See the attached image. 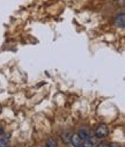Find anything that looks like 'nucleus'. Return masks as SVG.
<instances>
[{
    "instance_id": "1",
    "label": "nucleus",
    "mask_w": 125,
    "mask_h": 147,
    "mask_svg": "<svg viewBox=\"0 0 125 147\" xmlns=\"http://www.w3.org/2000/svg\"><path fill=\"white\" fill-rule=\"evenodd\" d=\"M108 133H109V127H108V125L104 124V123L100 124V125L97 126V129L95 130V136H96L97 138H104V137L108 136Z\"/></svg>"
},
{
    "instance_id": "8",
    "label": "nucleus",
    "mask_w": 125,
    "mask_h": 147,
    "mask_svg": "<svg viewBox=\"0 0 125 147\" xmlns=\"http://www.w3.org/2000/svg\"><path fill=\"white\" fill-rule=\"evenodd\" d=\"M0 147H7V139L5 138L0 139Z\"/></svg>"
},
{
    "instance_id": "11",
    "label": "nucleus",
    "mask_w": 125,
    "mask_h": 147,
    "mask_svg": "<svg viewBox=\"0 0 125 147\" xmlns=\"http://www.w3.org/2000/svg\"><path fill=\"white\" fill-rule=\"evenodd\" d=\"M115 1H118V0H115Z\"/></svg>"
},
{
    "instance_id": "2",
    "label": "nucleus",
    "mask_w": 125,
    "mask_h": 147,
    "mask_svg": "<svg viewBox=\"0 0 125 147\" xmlns=\"http://www.w3.org/2000/svg\"><path fill=\"white\" fill-rule=\"evenodd\" d=\"M125 15H124V13H120V14H118L116 18H115V26L117 27V28H120V29H123L124 28V26H125Z\"/></svg>"
},
{
    "instance_id": "7",
    "label": "nucleus",
    "mask_w": 125,
    "mask_h": 147,
    "mask_svg": "<svg viewBox=\"0 0 125 147\" xmlns=\"http://www.w3.org/2000/svg\"><path fill=\"white\" fill-rule=\"evenodd\" d=\"M57 146H58V144H57V141H56L55 139H52V138L48 139V141H47V147H57Z\"/></svg>"
},
{
    "instance_id": "4",
    "label": "nucleus",
    "mask_w": 125,
    "mask_h": 147,
    "mask_svg": "<svg viewBox=\"0 0 125 147\" xmlns=\"http://www.w3.org/2000/svg\"><path fill=\"white\" fill-rule=\"evenodd\" d=\"M78 136L80 137L81 140H85L87 138H89V131L87 129H81L79 132H78Z\"/></svg>"
},
{
    "instance_id": "9",
    "label": "nucleus",
    "mask_w": 125,
    "mask_h": 147,
    "mask_svg": "<svg viewBox=\"0 0 125 147\" xmlns=\"http://www.w3.org/2000/svg\"><path fill=\"white\" fill-rule=\"evenodd\" d=\"M3 133H4V130H3V127H1V126H0V136H1Z\"/></svg>"
},
{
    "instance_id": "6",
    "label": "nucleus",
    "mask_w": 125,
    "mask_h": 147,
    "mask_svg": "<svg viewBox=\"0 0 125 147\" xmlns=\"http://www.w3.org/2000/svg\"><path fill=\"white\" fill-rule=\"evenodd\" d=\"M82 147H94V142L92 141V139L87 138L85 140H82Z\"/></svg>"
},
{
    "instance_id": "3",
    "label": "nucleus",
    "mask_w": 125,
    "mask_h": 147,
    "mask_svg": "<svg viewBox=\"0 0 125 147\" xmlns=\"http://www.w3.org/2000/svg\"><path fill=\"white\" fill-rule=\"evenodd\" d=\"M71 144H72L74 147H76V146H80V145L82 144V140L80 139V137L78 136V133H75V134H72V138H71Z\"/></svg>"
},
{
    "instance_id": "10",
    "label": "nucleus",
    "mask_w": 125,
    "mask_h": 147,
    "mask_svg": "<svg viewBox=\"0 0 125 147\" xmlns=\"http://www.w3.org/2000/svg\"><path fill=\"white\" fill-rule=\"evenodd\" d=\"M76 147H82V146H81V145H80V146H76Z\"/></svg>"
},
{
    "instance_id": "5",
    "label": "nucleus",
    "mask_w": 125,
    "mask_h": 147,
    "mask_svg": "<svg viewBox=\"0 0 125 147\" xmlns=\"http://www.w3.org/2000/svg\"><path fill=\"white\" fill-rule=\"evenodd\" d=\"M71 138H72V133H70V132H64L61 134V140L65 144H70L71 142Z\"/></svg>"
}]
</instances>
